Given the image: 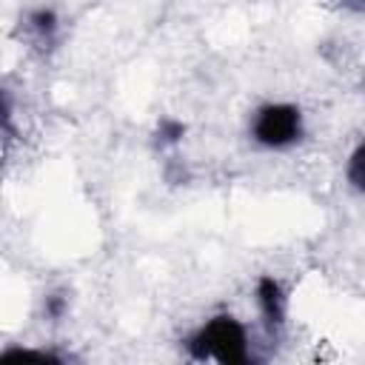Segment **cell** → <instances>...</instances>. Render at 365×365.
I'll use <instances>...</instances> for the list:
<instances>
[{"instance_id":"cell-1","label":"cell","mask_w":365,"mask_h":365,"mask_svg":"<svg viewBox=\"0 0 365 365\" xmlns=\"http://www.w3.org/2000/svg\"><path fill=\"white\" fill-rule=\"evenodd\" d=\"M185 351L197 362H220V365H245L254 359L251 354V336L248 328L231 317V314H217L205 319L188 339Z\"/></svg>"},{"instance_id":"cell-5","label":"cell","mask_w":365,"mask_h":365,"mask_svg":"<svg viewBox=\"0 0 365 365\" xmlns=\"http://www.w3.org/2000/svg\"><path fill=\"white\" fill-rule=\"evenodd\" d=\"M345 174H348V182H351L359 194H365V140L351 151Z\"/></svg>"},{"instance_id":"cell-4","label":"cell","mask_w":365,"mask_h":365,"mask_svg":"<svg viewBox=\"0 0 365 365\" xmlns=\"http://www.w3.org/2000/svg\"><path fill=\"white\" fill-rule=\"evenodd\" d=\"M26 31L31 34V40L37 46H51L57 40V31H60V17L54 9L48 6H40V9H31L26 14Z\"/></svg>"},{"instance_id":"cell-3","label":"cell","mask_w":365,"mask_h":365,"mask_svg":"<svg viewBox=\"0 0 365 365\" xmlns=\"http://www.w3.org/2000/svg\"><path fill=\"white\" fill-rule=\"evenodd\" d=\"M257 308L268 331H279L288 319V297L277 277L265 274L257 279Z\"/></svg>"},{"instance_id":"cell-6","label":"cell","mask_w":365,"mask_h":365,"mask_svg":"<svg viewBox=\"0 0 365 365\" xmlns=\"http://www.w3.org/2000/svg\"><path fill=\"white\" fill-rule=\"evenodd\" d=\"M182 134H185V125L177 123V120H163L160 128H157V140H160V145H174V143H180Z\"/></svg>"},{"instance_id":"cell-2","label":"cell","mask_w":365,"mask_h":365,"mask_svg":"<svg viewBox=\"0 0 365 365\" xmlns=\"http://www.w3.org/2000/svg\"><path fill=\"white\" fill-rule=\"evenodd\" d=\"M248 134L257 145L268 151H282L302 140L305 117L294 103H265L251 114Z\"/></svg>"},{"instance_id":"cell-7","label":"cell","mask_w":365,"mask_h":365,"mask_svg":"<svg viewBox=\"0 0 365 365\" xmlns=\"http://www.w3.org/2000/svg\"><path fill=\"white\" fill-rule=\"evenodd\" d=\"M46 314L51 317V319H60L63 314H66V308H68V299L63 297V294H51V297H46Z\"/></svg>"},{"instance_id":"cell-8","label":"cell","mask_w":365,"mask_h":365,"mask_svg":"<svg viewBox=\"0 0 365 365\" xmlns=\"http://www.w3.org/2000/svg\"><path fill=\"white\" fill-rule=\"evenodd\" d=\"M342 6H348V9H356V11H365V0H339Z\"/></svg>"}]
</instances>
